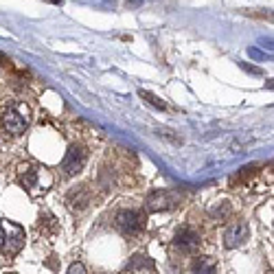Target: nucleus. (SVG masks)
Segmentation results:
<instances>
[{
	"label": "nucleus",
	"instance_id": "nucleus-1",
	"mask_svg": "<svg viewBox=\"0 0 274 274\" xmlns=\"http://www.w3.org/2000/svg\"><path fill=\"white\" fill-rule=\"evenodd\" d=\"M18 180H20L22 189L33 198H40L51 189L53 185V173L42 164H22L18 171Z\"/></svg>",
	"mask_w": 274,
	"mask_h": 274
},
{
	"label": "nucleus",
	"instance_id": "nucleus-2",
	"mask_svg": "<svg viewBox=\"0 0 274 274\" xmlns=\"http://www.w3.org/2000/svg\"><path fill=\"white\" fill-rule=\"evenodd\" d=\"M31 123V108L24 101H9L0 112V125L11 136H20Z\"/></svg>",
	"mask_w": 274,
	"mask_h": 274
},
{
	"label": "nucleus",
	"instance_id": "nucleus-6",
	"mask_svg": "<svg viewBox=\"0 0 274 274\" xmlns=\"http://www.w3.org/2000/svg\"><path fill=\"white\" fill-rule=\"evenodd\" d=\"M246 239H248V224L246 222H233L226 228V233H224V246H226L228 250L239 248Z\"/></svg>",
	"mask_w": 274,
	"mask_h": 274
},
{
	"label": "nucleus",
	"instance_id": "nucleus-8",
	"mask_svg": "<svg viewBox=\"0 0 274 274\" xmlns=\"http://www.w3.org/2000/svg\"><path fill=\"white\" fill-rule=\"evenodd\" d=\"M175 198L171 191H156L151 193L149 200H147V209L149 211H162V209H171L175 206Z\"/></svg>",
	"mask_w": 274,
	"mask_h": 274
},
{
	"label": "nucleus",
	"instance_id": "nucleus-13",
	"mask_svg": "<svg viewBox=\"0 0 274 274\" xmlns=\"http://www.w3.org/2000/svg\"><path fill=\"white\" fill-rule=\"evenodd\" d=\"M141 97H143L145 101H149L151 106H156L158 110H164V108H167V106H164L162 101H158V97H156V95H151V93H145V90H143V93H141Z\"/></svg>",
	"mask_w": 274,
	"mask_h": 274
},
{
	"label": "nucleus",
	"instance_id": "nucleus-5",
	"mask_svg": "<svg viewBox=\"0 0 274 274\" xmlns=\"http://www.w3.org/2000/svg\"><path fill=\"white\" fill-rule=\"evenodd\" d=\"M86 160H88V151L79 145H72V147L66 151L64 160H62V171L64 175H77L86 167Z\"/></svg>",
	"mask_w": 274,
	"mask_h": 274
},
{
	"label": "nucleus",
	"instance_id": "nucleus-11",
	"mask_svg": "<svg viewBox=\"0 0 274 274\" xmlns=\"http://www.w3.org/2000/svg\"><path fill=\"white\" fill-rule=\"evenodd\" d=\"M193 272H196V274H217L215 259H211V257H200V259L196 261V267H193Z\"/></svg>",
	"mask_w": 274,
	"mask_h": 274
},
{
	"label": "nucleus",
	"instance_id": "nucleus-10",
	"mask_svg": "<svg viewBox=\"0 0 274 274\" xmlns=\"http://www.w3.org/2000/svg\"><path fill=\"white\" fill-rule=\"evenodd\" d=\"M88 204H90V193H88L86 187L72 189V191L68 193V206L72 211H83Z\"/></svg>",
	"mask_w": 274,
	"mask_h": 274
},
{
	"label": "nucleus",
	"instance_id": "nucleus-18",
	"mask_svg": "<svg viewBox=\"0 0 274 274\" xmlns=\"http://www.w3.org/2000/svg\"><path fill=\"white\" fill-rule=\"evenodd\" d=\"M51 3H62V0H51Z\"/></svg>",
	"mask_w": 274,
	"mask_h": 274
},
{
	"label": "nucleus",
	"instance_id": "nucleus-16",
	"mask_svg": "<svg viewBox=\"0 0 274 274\" xmlns=\"http://www.w3.org/2000/svg\"><path fill=\"white\" fill-rule=\"evenodd\" d=\"M143 0H127V7H138Z\"/></svg>",
	"mask_w": 274,
	"mask_h": 274
},
{
	"label": "nucleus",
	"instance_id": "nucleus-9",
	"mask_svg": "<svg viewBox=\"0 0 274 274\" xmlns=\"http://www.w3.org/2000/svg\"><path fill=\"white\" fill-rule=\"evenodd\" d=\"M125 274H158V270L151 259L143 257V254H136V257H132Z\"/></svg>",
	"mask_w": 274,
	"mask_h": 274
},
{
	"label": "nucleus",
	"instance_id": "nucleus-14",
	"mask_svg": "<svg viewBox=\"0 0 274 274\" xmlns=\"http://www.w3.org/2000/svg\"><path fill=\"white\" fill-rule=\"evenodd\" d=\"M254 173V167H243V171L237 175V178H233V182H241V180H248V175Z\"/></svg>",
	"mask_w": 274,
	"mask_h": 274
},
{
	"label": "nucleus",
	"instance_id": "nucleus-15",
	"mask_svg": "<svg viewBox=\"0 0 274 274\" xmlns=\"http://www.w3.org/2000/svg\"><path fill=\"white\" fill-rule=\"evenodd\" d=\"M68 274H86V267H83L81 263H72L70 270H68Z\"/></svg>",
	"mask_w": 274,
	"mask_h": 274
},
{
	"label": "nucleus",
	"instance_id": "nucleus-7",
	"mask_svg": "<svg viewBox=\"0 0 274 274\" xmlns=\"http://www.w3.org/2000/svg\"><path fill=\"white\" fill-rule=\"evenodd\" d=\"M175 248L182 252H196L200 248V235L196 233L193 228L185 226L182 230H178V235H175Z\"/></svg>",
	"mask_w": 274,
	"mask_h": 274
},
{
	"label": "nucleus",
	"instance_id": "nucleus-3",
	"mask_svg": "<svg viewBox=\"0 0 274 274\" xmlns=\"http://www.w3.org/2000/svg\"><path fill=\"white\" fill-rule=\"evenodd\" d=\"M24 228L18 226L16 222H9V219H3L0 222V252L5 257H16L20 254V250L24 248Z\"/></svg>",
	"mask_w": 274,
	"mask_h": 274
},
{
	"label": "nucleus",
	"instance_id": "nucleus-4",
	"mask_svg": "<svg viewBox=\"0 0 274 274\" xmlns=\"http://www.w3.org/2000/svg\"><path fill=\"white\" fill-rule=\"evenodd\" d=\"M114 226L127 237L141 235L145 230V215L141 211H119L114 217Z\"/></svg>",
	"mask_w": 274,
	"mask_h": 274
},
{
	"label": "nucleus",
	"instance_id": "nucleus-12",
	"mask_svg": "<svg viewBox=\"0 0 274 274\" xmlns=\"http://www.w3.org/2000/svg\"><path fill=\"white\" fill-rule=\"evenodd\" d=\"M40 230H42V233H46V235H55L59 230L57 219H55L51 213H42V215H40Z\"/></svg>",
	"mask_w": 274,
	"mask_h": 274
},
{
	"label": "nucleus",
	"instance_id": "nucleus-17",
	"mask_svg": "<svg viewBox=\"0 0 274 274\" xmlns=\"http://www.w3.org/2000/svg\"><path fill=\"white\" fill-rule=\"evenodd\" d=\"M5 64H7V57H5V55L0 53V66H5Z\"/></svg>",
	"mask_w": 274,
	"mask_h": 274
}]
</instances>
